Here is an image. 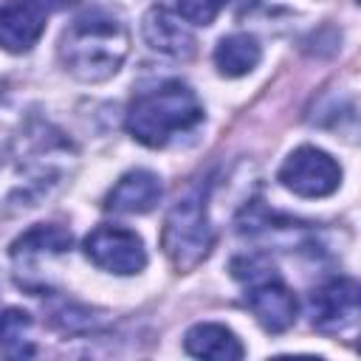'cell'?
I'll list each match as a JSON object with an SVG mask.
<instances>
[{
  "label": "cell",
  "mask_w": 361,
  "mask_h": 361,
  "mask_svg": "<svg viewBox=\"0 0 361 361\" xmlns=\"http://www.w3.org/2000/svg\"><path fill=\"white\" fill-rule=\"evenodd\" d=\"M130 54L127 25L104 11L85 8L59 37V62L79 82H104L118 73Z\"/></svg>",
  "instance_id": "cell-1"
},
{
  "label": "cell",
  "mask_w": 361,
  "mask_h": 361,
  "mask_svg": "<svg viewBox=\"0 0 361 361\" xmlns=\"http://www.w3.org/2000/svg\"><path fill=\"white\" fill-rule=\"evenodd\" d=\"M200 121L203 104L197 93L186 82H164L130 102L124 124L138 144L161 149L175 135L195 130Z\"/></svg>",
  "instance_id": "cell-2"
},
{
  "label": "cell",
  "mask_w": 361,
  "mask_h": 361,
  "mask_svg": "<svg viewBox=\"0 0 361 361\" xmlns=\"http://www.w3.org/2000/svg\"><path fill=\"white\" fill-rule=\"evenodd\" d=\"M161 245H164V254L172 262V268L180 274L195 271L212 254L214 231L209 223L203 186H189L183 195L175 197V203L169 206L166 220H164Z\"/></svg>",
  "instance_id": "cell-3"
},
{
  "label": "cell",
  "mask_w": 361,
  "mask_h": 361,
  "mask_svg": "<svg viewBox=\"0 0 361 361\" xmlns=\"http://www.w3.org/2000/svg\"><path fill=\"white\" fill-rule=\"evenodd\" d=\"M276 178L299 197H327L341 186V166L330 152L302 144L282 161Z\"/></svg>",
  "instance_id": "cell-4"
},
{
  "label": "cell",
  "mask_w": 361,
  "mask_h": 361,
  "mask_svg": "<svg viewBox=\"0 0 361 361\" xmlns=\"http://www.w3.org/2000/svg\"><path fill=\"white\" fill-rule=\"evenodd\" d=\"M82 248L96 268L116 276H133L147 268L144 240L124 226H96L85 237Z\"/></svg>",
  "instance_id": "cell-5"
},
{
  "label": "cell",
  "mask_w": 361,
  "mask_h": 361,
  "mask_svg": "<svg viewBox=\"0 0 361 361\" xmlns=\"http://www.w3.org/2000/svg\"><path fill=\"white\" fill-rule=\"evenodd\" d=\"M245 305L265 333H285L296 322V293L279 279L276 271H268L245 282Z\"/></svg>",
  "instance_id": "cell-6"
},
{
  "label": "cell",
  "mask_w": 361,
  "mask_h": 361,
  "mask_svg": "<svg viewBox=\"0 0 361 361\" xmlns=\"http://www.w3.org/2000/svg\"><path fill=\"white\" fill-rule=\"evenodd\" d=\"M358 322V282L336 276L319 285L310 296V324L319 333H344Z\"/></svg>",
  "instance_id": "cell-7"
},
{
  "label": "cell",
  "mask_w": 361,
  "mask_h": 361,
  "mask_svg": "<svg viewBox=\"0 0 361 361\" xmlns=\"http://www.w3.org/2000/svg\"><path fill=\"white\" fill-rule=\"evenodd\" d=\"M141 37L152 51H158L169 59H189L195 54V45H197L189 23L164 6H152L144 14Z\"/></svg>",
  "instance_id": "cell-8"
},
{
  "label": "cell",
  "mask_w": 361,
  "mask_h": 361,
  "mask_svg": "<svg viewBox=\"0 0 361 361\" xmlns=\"http://www.w3.org/2000/svg\"><path fill=\"white\" fill-rule=\"evenodd\" d=\"M45 34V11L31 0H6L0 6V48L8 54L31 51Z\"/></svg>",
  "instance_id": "cell-9"
},
{
  "label": "cell",
  "mask_w": 361,
  "mask_h": 361,
  "mask_svg": "<svg viewBox=\"0 0 361 361\" xmlns=\"http://www.w3.org/2000/svg\"><path fill=\"white\" fill-rule=\"evenodd\" d=\"M161 195L164 183L152 169H130L107 192L104 209L116 214H147L158 206Z\"/></svg>",
  "instance_id": "cell-10"
},
{
  "label": "cell",
  "mask_w": 361,
  "mask_h": 361,
  "mask_svg": "<svg viewBox=\"0 0 361 361\" xmlns=\"http://www.w3.org/2000/svg\"><path fill=\"white\" fill-rule=\"evenodd\" d=\"M71 243H73V237L68 228H62L56 223H37L11 243V259L20 271L34 274V268H39L45 259L68 254Z\"/></svg>",
  "instance_id": "cell-11"
},
{
  "label": "cell",
  "mask_w": 361,
  "mask_h": 361,
  "mask_svg": "<svg viewBox=\"0 0 361 361\" xmlns=\"http://www.w3.org/2000/svg\"><path fill=\"white\" fill-rule=\"evenodd\" d=\"M183 350L195 358H212V361H237L245 355L243 341L237 333L220 322H197L183 336Z\"/></svg>",
  "instance_id": "cell-12"
},
{
  "label": "cell",
  "mask_w": 361,
  "mask_h": 361,
  "mask_svg": "<svg viewBox=\"0 0 361 361\" xmlns=\"http://www.w3.org/2000/svg\"><path fill=\"white\" fill-rule=\"evenodd\" d=\"M262 59V48L251 34H228L217 42L214 48V68L220 76L226 79H240L245 73H251Z\"/></svg>",
  "instance_id": "cell-13"
},
{
  "label": "cell",
  "mask_w": 361,
  "mask_h": 361,
  "mask_svg": "<svg viewBox=\"0 0 361 361\" xmlns=\"http://www.w3.org/2000/svg\"><path fill=\"white\" fill-rule=\"evenodd\" d=\"M31 316L23 307H6L0 310V353L8 358H28L34 355L31 344Z\"/></svg>",
  "instance_id": "cell-14"
},
{
  "label": "cell",
  "mask_w": 361,
  "mask_h": 361,
  "mask_svg": "<svg viewBox=\"0 0 361 361\" xmlns=\"http://www.w3.org/2000/svg\"><path fill=\"white\" fill-rule=\"evenodd\" d=\"M228 0H175L178 14L189 25H212Z\"/></svg>",
  "instance_id": "cell-15"
},
{
  "label": "cell",
  "mask_w": 361,
  "mask_h": 361,
  "mask_svg": "<svg viewBox=\"0 0 361 361\" xmlns=\"http://www.w3.org/2000/svg\"><path fill=\"white\" fill-rule=\"evenodd\" d=\"M34 6H39L42 11H62V8H68V6H73L76 0H31Z\"/></svg>",
  "instance_id": "cell-16"
}]
</instances>
